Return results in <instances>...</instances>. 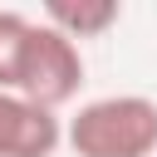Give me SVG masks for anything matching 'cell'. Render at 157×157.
Here are the masks:
<instances>
[{
	"label": "cell",
	"instance_id": "obj_4",
	"mask_svg": "<svg viewBox=\"0 0 157 157\" xmlns=\"http://www.w3.org/2000/svg\"><path fill=\"white\" fill-rule=\"evenodd\" d=\"M44 20L59 34H69L74 44H83V39H103L123 20V5L118 0H49L44 5Z\"/></svg>",
	"mask_w": 157,
	"mask_h": 157
},
{
	"label": "cell",
	"instance_id": "obj_3",
	"mask_svg": "<svg viewBox=\"0 0 157 157\" xmlns=\"http://www.w3.org/2000/svg\"><path fill=\"white\" fill-rule=\"evenodd\" d=\"M64 147L59 113L29 103L25 93H0V157H54Z\"/></svg>",
	"mask_w": 157,
	"mask_h": 157
},
{
	"label": "cell",
	"instance_id": "obj_2",
	"mask_svg": "<svg viewBox=\"0 0 157 157\" xmlns=\"http://www.w3.org/2000/svg\"><path fill=\"white\" fill-rule=\"evenodd\" d=\"M83 88V49L59 34L49 20H34L29 34V54H25V74H20V93L49 113H59L64 103H74Z\"/></svg>",
	"mask_w": 157,
	"mask_h": 157
},
{
	"label": "cell",
	"instance_id": "obj_5",
	"mask_svg": "<svg viewBox=\"0 0 157 157\" xmlns=\"http://www.w3.org/2000/svg\"><path fill=\"white\" fill-rule=\"evenodd\" d=\"M29 34H34V20H29V15H20V10H0V93H20V74H25Z\"/></svg>",
	"mask_w": 157,
	"mask_h": 157
},
{
	"label": "cell",
	"instance_id": "obj_1",
	"mask_svg": "<svg viewBox=\"0 0 157 157\" xmlns=\"http://www.w3.org/2000/svg\"><path fill=\"white\" fill-rule=\"evenodd\" d=\"M74 157H157V103L142 93H108L64 123Z\"/></svg>",
	"mask_w": 157,
	"mask_h": 157
}]
</instances>
